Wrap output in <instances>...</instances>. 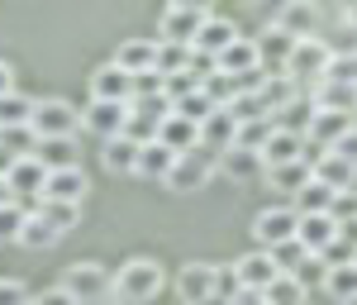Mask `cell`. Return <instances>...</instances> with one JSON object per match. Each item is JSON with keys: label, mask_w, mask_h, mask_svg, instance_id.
<instances>
[{"label": "cell", "mask_w": 357, "mask_h": 305, "mask_svg": "<svg viewBox=\"0 0 357 305\" xmlns=\"http://www.w3.org/2000/svg\"><path fill=\"white\" fill-rule=\"evenodd\" d=\"M162 262L158 258H129L119 272H114V301L119 305H148L158 301L162 291Z\"/></svg>", "instance_id": "6da1fadb"}, {"label": "cell", "mask_w": 357, "mask_h": 305, "mask_svg": "<svg viewBox=\"0 0 357 305\" xmlns=\"http://www.w3.org/2000/svg\"><path fill=\"white\" fill-rule=\"evenodd\" d=\"M62 291H72V301L77 305H105L114 296V277L100 267V262H72L62 281H57Z\"/></svg>", "instance_id": "7a4b0ae2"}, {"label": "cell", "mask_w": 357, "mask_h": 305, "mask_svg": "<svg viewBox=\"0 0 357 305\" xmlns=\"http://www.w3.org/2000/svg\"><path fill=\"white\" fill-rule=\"evenodd\" d=\"M220 158L224 153H210L205 143L191 148V153H181V158L172 163V172H167V186H172V191H200V186H210V177L220 172Z\"/></svg>", "instance_id": "3957f363"}, {"label": "cell", "mask_w": 357, "mask_h": 305, "mask_svg": "<svg viewBox=\"0 0 357 305\" xmlns=\"http://www.w3.org/2000/svg\"><path fill=\"white\" fill-rule=\"evenodd\" d=\"M329 62H333V48L314 34V38H301L296 43V53H291V67H286V77L305 91V82L310 86H319L324 77H329Z\"/></svg>", "instance_id": "277c9868"}, {"label": "cell", "mask_w": 357, "mask_h": 305, "mask_svg": "<svg viewBox=\"0 0 357 305\" xmlns=\"http://www.w3.org/2000/svg\"><path fill=\"white\" fill-rule=\"evenodd\" d=\"M205 20H210V10H205V5L176 0V5H167V10H162L158 38H162V43H181V48H191V43H195V34L205 29Z\"/></svg>", "instance_id": "5b68a950"}, {"label": "cell", "mask_w": 357, "mask_h": 305, "mask_svg": "<svg viewBox=\"0 0 357 305\" xmlns=\"http://www.w3.org/2000/svg\"><path fill=\"white\" fill-rule=\"evenodd\" d=\"M77 124H82V110H77L72 101H62V96H48V101L33 105V124H29V129H33L38 139H72Z\"/></svg>", "instance_id": "8992f818"}, {"label": "cell", "mask_w": 357, "mask_h": 305, "mask_svg": "<svg viewBox=\"0 0 357 305\" xmlns=\"http://www.w3.org/2000/svg\"><path fill=\"white\" fill-rule=\"evenodd\" d=\"M296 229H301L296 205H267V210H257V220H252V239H257V248L272 253V248H281V244H291Z\"/></svg>", "instance_id": "52a82bcc"}, {"label": "cell", "mask_w": 357, "mask_h": 305, "mask_svg": "<svg viewBox=\"0 0 357 305\" xmlns=\"http://www.w3.org/2000/svg\"><path fill=\"white\" fill-rule=\"evenodd\" d=\"M176 296H181V305H210L220 296V267L215 262H186L176 272Z\"/></svg>", "instance_id": "ba28073f"}, {"label": "cell", "mask_w": 357, "mask_h": 305, "mask_svg": "<svg viewBox=\"0 0 357 305\" xmlns=\"http://www.w3.org/2000/svg\"><path fill=\"white\" fill-rule=\"evenodd\" d=\"M91 101H105V105H134V77L114 62H100L91 72Z\"/></svg>", "instance_id": "9c48e42d"}, {"label": "cell", "mask_w": 357, "mask_h": 305, "mask_svg": "<svg viewBox=\"0 0 357 305\" xmlns=\"http://www.w3.org/2000/svg\"><path fill=\"white\" fill-rule=\"evenodd\" d=\"M252 43H257V57H262V77H286L291 53H296V43H301V38H291L286 29L267 24V29H262V38H252Z\"/></svg>", "instance_id": "30bf717a"}, {"label": "cell", "mask_w": 357, "mask_h": 305, "mask_svg": "<svg viewBox=\"0 0 357 305\" xmlns=\"http://www.w3.org/2000/svg\"><path fill=\"white\" fill-rule=\"evenodd\" d=\"M229 272H234V281H238V291H267V286H272V281L281 277V272H276V262H272V253H267V248H252V253H243V258H238V262H234Z\"/></svg>", "instance_id": "8fae6325"}, {"label": "cell", "mask_w": 357, "mask_h": 305, "mask_svg": "<svg viewBox=\"0 0 357 305\" xmlns=\"http://www.w3.org/2000/svg\"><path fill=\"white\" fill-rule=\"evenodd\" d=\"M124 124H129V105H105V101H91L82 110V129L86 134H96V139H119L124 134Z\"/></svg>", "instance_id": "7c38bea8"}, {"label": "cell", "mask_w": 357, "mask_h": 305, "mask_svg": "<svg viewBox=\"0 0 357 305\" xmlns=\"http://www.w3.org/2000/svg\"><path fill=\"white\" fill-rule=\"evenodd\" d=\"M43 181H48V167L38 158H20L10 167V177H5V186H10L15 200H43Z\"/></svg>", "instance_id": "4fadbf2b"}, {"label": "cell", "mask_w": 357, "mask_h": 305, "mask_svg": "<svg viewBox=\"0 0 357 305\" xmlns=\"http://www.w3.org/2000/svg\"><path fill=\"white\" fill-rule=\"evenodd\" d=\"M353 124H357L353 114L314 110V114H310V129H305V143H314V148H324V153H329V148H333V143H338V139H343V134H348Z\"/></svg>", "instance_id": "5bb4252c"}, {"label": "cell", "mask_w": 357, "mask_h": 305, "mask_svg": "<svg viewBox=\"0 0 357 305\" xmlns=\"http://www.w3.org/2000/svg\"><path fill=\"white\" fill-rule=\"evenodd\" d=\"M86 172L82 167H62V172H48L43 181V200H62V205H82L86 200Z\"/></svg>", "instance_id": "9a60e30c"}, {"label": "cell", "mask_w": 357, "mask_h": 305, "mask_svg": "<svg viewBox=\"0 0 357 305\" xmlns=\"http://www.w3.org/2000/svg\"><path fill=\"white\" fill-rule=\"evenodd\" d=\"M114 67H124L129 77H143V72H153V62H158V38H124L110 57Z\"/></svg>", "instance_id": "2e32d148"}, {"label": "cell", "mask_w": 357, "mask_h": 305, "mask_svg": "<svg viewBox=\"0 0 357 305\" xmlns=\"http://www.w3.org/2000/svg\"><path fill=\"white\" fill-rule=\"evenodd\" d=\"M238 38H243V34H238V24H234V20H220V15H210V20H205V29L195 34L191 48H200V53H210V57H224L229 48H234V43H238Z\"/></svg>", "instance_id": "e0dca14e"}, {"label": "cell", "mask_w": 357, "mask_h": 305, "mask_svg": "<svg viewBox=\"0 0 357 305\" xmlns=\"http://www.w3.org/2000/svg\"><path fill=\"white\" fill-rule=\"evenodd\" d=\"M310 172H314V181H324L333 195H343V191L357 186V167H348L338 153H319V158L310 163Z\"/></svg>", "instance_id": "ac0fdd59"}, {"label": "cell", "mask_w": 357, "mask_h": 305, "mask_svg": "<svg viewBox=\"0 0 357 305\" xmlns=\"http://www.w3.org/2000/svg\"><path fill=\"white\" fill-rule=\"evenodd\" d=\"M333 239H338V224H333V215H301V229H296V244H301L305 253H319L329 248Z\"/></svg>", "instance_id": "d6986e66"}, {"label": "cell", "mask_w": 357, "mask_h": 305, "mask_svg": "<svg viewBox=\"0 0 357 305\" xmlns=\"http://www.w3.org/2000/svg\"><path fill=\"white\" fill-rule=\"evenodd\" d=\"M158 143H162V148H172V153L181 158V153L200 148V124H191V119H181V114L172 110L162 119V129H158Z\"/></svg>", "instance_id": "ffe728a7"}, {"label": "cell", "mask_w": 357, "mask_h": 305, "mask_svg": "<svg viewBox=\"0 0 357 305\" xmlns=\"http://www.w3.org/2000/svg\"><path fill=\"white\" fill-rule=\"evenodd\" d=\"M257 158H262V172H267V167L301 163V158H305V139H301V134H291V129H276L272 139H267V148H262Z\"/></svg>", "instance_id": "44dd1931"}, {"label": "cell", "mask_w": 357, "mask_h": 305, "mask_svg": "<svg viewBox=\"0 0 357 305\" xmlns=\"http://www.w3.org/2000/svg\"><path fill=\"white\" fill-rule=\"evenodd\" d=\"M314 110H333V114H357V86H343V82H319L314 96H310Z\"/></svg>", "instance_id": "7402d4cb"}, {"label": "cell", "mask_w": 357, "mask_h": 305, "mask_svg": "<svg viewBox=\"0 0 357 305\" xmlns=\"http://www.w3.org/2000/svg\"><path fill=\"white\" fill-rule=\"evenodd\" d=\"M172 163H176V153H172V148H162V143L153 139V143H143V148H138V167H134V177H148V181H167Z\"/></svg>", "instance_id": "603a6c76"}, {"label": "cell", "mask_w": 357, "mask_h": 305, "mask_svg": "<svg viewBox=\"0 0 357 305\" xmlns=\"http://www.w3.org/2000/svg\"><path fill=\"white\" fill-rule=\"evenodd\" d=\"M234 134H238V124H234L229 110H215L200 124V143H205L210 153H229V148H234Z\"/></svg>", "instance_id": "cb8c5ba5"}, {"label": "cell", "mask_w": 357, "mask_h": 305, "mask_svg": "<svg viewBox=\"0 0 357 305\" xmlns=\"http://www.w3.org/2000/svg\"><path fill=\"white\" fill-rule=\"evenodd\" d=\"M314 20H319V10H314V5H281L272 24L286 29L291 38H314Z\"/></svg>", "instance_id": "d4e9b609"}, {"label": "cell", "mask_w": 357, "mask_h": 305, "mask_svg": "<svg viewBox=\"0 0 357 305\" xmlns=\"http://www.w3.org/2000/svg\"><path fill=\"white\" fill-rule=\"evenodd\" d=\"M100 163H105V172H114V177H134L138 167V143L134 139H110L105 148H100Z\"/></svg>", "instance_id": "484cf974"}, {"label": "cell", "mask_w": 357, "mask_h": 305, "mask_svg": "<svg viewBox=\"0 0 357 305\" xmlns=\"http://www.w3.org/2000/svg\"><path fill=\"white\" fill-rule=\"evenodd\" d=\"M33 158L48 167V172H62V167H82V163H77V143H72V139H38Z\"/></svg>", "instance_id": "4316f807"}, {"label": "cell", "mask_w": 357, "mask_h": 305, "mask_svg": "<svg viewBox=\"0 0 357 305\" xmlns=\"http://www.w3.org/2000/svg\"><path fill=\"white\" fill-rule=\"evenodd\" d=\"M33 105L38 101H29L24 91L0 96V129H24V124H33Z\"/></svg>", "instance_id": "83f0119b"}, {"label": "cell", "mask_w": 357, "mask_h": 305, "mask_svg": "<svg viewBox=\"0 0 357 305\" xmlns=\"http://www.w3.org/2000/svg\"><path fill=\"white\" fill-rule=\"evenodd\" d=\"M324 291H329V301L348 305L357 296V262H338V267H329L324 272Z\"/></svg>", "instance_id": "f1b7e54d"}, {"label": "cell", "mask_w": 357, "mask_h": 305, "mask_svg": "<svg viewBox=\"0 0 357 305\" xmlns=\"http://www.w3.org/2000/svg\"><path fill=\"white\" fill-rule=\"evenodd\" d=\"M272 134H276V119H272V114L248 119V124H238V134H234V148H243V153H262Z\"/></svg>", "instance_id": "f546056e"}, {"label": "cell", "mask_w": 357, "mask_h": 305, "mask_svg": "<svg viewBox=\"0 0 357 305\" xmlns=\"http://www.w3.org/2000/svg\"><path fill=\"white\" fill-rule=\"evenodd\" d=\"M262 177H267V186H276V191H305V181H310V177H314V172H310V163H286V167H267V172H262Z\"/></svg>", "instance_id": "4dcf8cb0"}, {"label": "cell", "mask_w": 357, "mask_h": 305, "mask_svg": "<svg viewBox=\"0 0 357 305\" xmlns=\"http://www.w3.org/2000/svg\"><path fill=\"white\" fill-rule=\"evenodd\" d=\"M33 215H38V220H48L57 234H67V229H77V224H82V205H62V200H33Z\"/></svg>", "instance_id": "1f68e13d"}, {"label": "cell", "mask_w": 357, "mask_h": 305, "mask_svg": "<svg viewBox=\"0 0 357 305\" xmlns=\"http://www.w3.org/2000/svg\"><path fill=\"white\" fill-rule=\"evenodd\" d=\"M333 210V191L324 181H305V191H296V215H329Z\"/></svg>", "instance_id": "d6a6232c"}, {"label": "cell", "mask_w": 357, "mask_h": 305, "mask_svg": "<svg viewBox=\"0 0 357 305\" xmlns=\"http://www.w3.org/2000/svg\"><path fill=\"white\" fill-rule=\"evenodd\" d=\"M33 148H38V134L33 129H0V153L10 158V163H20V158H33Z\"/></svg>", "instance_id": "836d02e7"}, {"label": "cell", "mask_w": 357, "mask_h": 305, "mask_svg": "<svg viewBox=\"0 0 357 305\" xmlns=\"http://www.w3.org/2000/svg\"><path fill=\"white\" fill-rule=\"evenodd\" d=\"M24 224H29V205L24 200H5L0 205V244H20Z\"/></svg>", "instance_id": "e575fe53"}, {"label": "cell", "mask_w": 357, "mask_h": 305, "mask_svg": "<svg viewBox=\"0 0 357 305\" xmlns=\"http://www.w3.org/2000/svg\"><path fill=\"white\" fill-rule=\"evenodd\" d=\"M220 172L234 177V181H248V177L262 172V158H257V153H243V148H229V153L220 158Z\"/></svg>", "instance_id": "d590c367"}, {"label": "cell", "mask_w": 357, "mask_h": 305, "mask_svg": "<svg viewBox=\"0 0 357 305\" xmlns=\"http://www.w3.org/2000/svg\"><path fill=\"white\" fill-rule=\"evenodd\" d=\"M186 67H191V48L158 38V62H153V72H158V77H176V72H186Z\"/></svg>", "instance_id": "8d00e7d4"}, {"label": "cell", "mask_w": 357, "mask_h": 305, "mask_svg": "<svg viewBox=\"0 0 357 305\" xmlns=\"http://www.w3.org/2000/svg\"><path fill=\"white\" fill-rule=\"evenodd\" d=\"M57 239H62V234H57L53 224L48 220H38V215H33V210H29V224H24V234H20V244H24V248H53Z\"/></svg>", "instance_id": "74e56055"}, {"label": "cell", "mask_w": 357, "mask_h": 305, "mask_svg": "<svg viewBox=\"0 0 357 305\" xmlns=\"http://www.w3.org/2000/svg\"><path fill=\"white\" fill-rule=\"evenodd\" d=\"M305 296H310V291H305L296 277H276L272 286L262 291V301H267V305H305Z\"/></svg>", "instance_id": "f35d334b"}, {"label": "cell", "mask_w": 357, "mask_h": 305, "mask_svg": "<svg viewBox=\"0 0 357 305\" xmlns=\"http://www.w3.org/2000/svg\"><path fill=\"white\" fill-rule=\"evenodd\" d=\"M305 258H314V253H305L296 239H291V244H281V248H272V262H276V272H281V277H296V272L305 267Z\"/></svg>", "instance_id": "ab89813d"}, {"label": "cell", "mask_w": 357, "mask_h": 305, "mask_svg": "<svg viewBox=\"0 0 357 305\" xmlns=\"http://www.w3.org/2000/svg\"><path fill=\"white\" fill-rule=\"evenodd\" d=\"M172 110L181 114V119H191V124H205V119H210V114L220 110V105H215V101H210L205 91H195V96H186V101H176Z\"/></svg>", "instance_id": "60d3db41"}, {"label": "cell", "mask_w": 357, "mask_h": 305, "mask_svg": "<svg viewBox=\"0 0 357 305\" xmlns=\"http://www.w3.org/2000/svg\"><path fill=\"white\" fill-rule=\"evenodd\" d=\"M229 114H234V124H248V119H262L267 105H262V96H257V91H238V96H234V105H229Z\"/></svg>", "instance_id": "b9f144b4"}, {"label": "cell", "mask_w": 357, "mask_h": 305, "mask_svg": "<svg viewBox=\"0 0 357 305\" xmlns=\"http://www.w3.org/2000/svg\"><path fill=\"white\" fill-rule=\"evenodd\" d=\"M205 96H210L220 110H229V105H234V96H238V82H234V77H224V72H215V77L205 82Z\"/></svg>", "instance_id": "7bdbcfd3"}, {"label": "cell", "mask_w": 357, "mask_h": 305, "mask_svg": "<svg viewBox=\"0 0 357 305\" xmlns=\"http://www.w3.org/2000/svg\"><path fill=\"white\" fill-rule=\"evenodd\" d=\"M324 82L357 86V53H333V62H329V77H324Z\"/></svg>", "instance_id": "ee69618b"}, {"label": "cell", "mask_w": 357, "mask_h": 305, "mask_svg": "<svg viewBox=\"0 0 357 305\" xmlns=\"http://www.w3.org/2000/svg\"><path fill=\"white\" fill-rule=\"evenodd\" d=\"M0 305H33V296H29V286H24V281L0 277Z\"/></svg>", "instance_id": "f6af8a7d"}, {"label": "cell", "mask_w": 357, "mask_h": 305, "mask_svg": "<svg viewBox=\"0 0 357 305\" xmlns=\"http://www.w3.org/2000/svg\"><path fill=\"white\" fill-rule=\"evenodd\" d=\"M333 224H348V220H357V191H343V195H333Z\"/></svg>", "instance_id": "bcb514c9"}, {"label": "cell", "mask_w": 357, "mask_h": 305, "mask_svg": "<svg viewBox=\"0 0 357 305\" xmlns=\"http://www.w3.org/2000/svg\"><path fill=\"white\" fill-rule=\"evenodd\" d=\"M329 153H338V158H343L348 167H357V124H353V129H348V134H343L338 143H333Z\"/></svg>", "instance_id": "7dc6e473"}, {"label": "cell", "mask_w": 357, "mask_h": 305, "mask_svg": "<svg viewBox=\"0 0 357 305\" xmlns=\"http://www.w3.org/2000/svg\"><path fill=\"white\" fill-rule=\"evenodd\" d=\"M33 305H77L72 301V291H62V286H48V291H38Z\"/></svg>", "instance_id": "c3c4849f"}, {"label": "cell", "mask_w": 357, "mask_h": 305, "mask_svg": "<svg viewBox=\"0 0 357 305\" xmlns=\"http://www.w3.org/2000/svg\"><path fill=\"white\" fill-rule=\"evenodd\" d=\"M229 305H267V301H262V291H234Z\"/></svg>", "instance_id": "681fc988"}, {"label": "cell", "mask_w": 357, "mask_h": 305, "mask_svg": "<svg viewBox=\"0 0 357 305\" xmlns=\"http://www.w3.org/2000/svg\"><path fill=\"white\" fill-rule=\"evenodd\" d=\"M338 239L348 244V248L357 253V220H348V224H338Z\"/></svg>", "instance_id": "f907efd6"}, {"label": "cell", "mask_w": 357, "mask_h": 305, "mask_svg": "<svg viewBox=\"0 0 357 305\" xmlns=\"http://www.w3.org/2000/svg\"><path fill=\"white\" fill-rule=\"evenodd\" d=\"M10 91H15V67L0 62V96H10Z\"/></svg>", "instance_id": "816d5d0a"}, {"label": "cell", "mask_w": 357, "mask_h": 305, "mask_svg": "<svg viewBox=\"0 0 357 305\" xmlns=\"http://www.w3.org/2000/svg\"><path fill=\"white\" fill-rule=\"evenodd\" d=\"M5 200H15V195H10V186H5V177H0V205H5Z\"/></svg>", "instance_id": "f5cc1de1"}, {"label": "cell", "mask_w": 357, "mask_h": 305, "mask_svg": "<svg viewBox=\"0 0 357 305\" xmlns=\"http://www.w3.org/2000/svg\"><path fill=\"white\" fill-rule=\"evenodd\" d=\"M348 305H357V296H353V301H348Z\"/></svg>", "instance_id": "db71d44e"}, {"label": "cell", "mask_w": 357, "mask_h": 305, "mask_svg": "<svg viewBox=\"0 0 357 305\" xmlns=\"http://www.w3.org/2000/svg\"><path fill=\"white\" fill-rule=\"evenodd\" d=\"M353 262H357V258H353Z\"/></svg>", "instance_id": "11a10c76"}, {"label": "cell", "mask_w": 357, "mask_h": 305, "mask_svg": "<svg viewBox=\"0 0 357 305\" xmlns=\"http://www.w3.org/2000/svg\"><path fill=\"white\" fill-rule=\"evenodd\" d=\"M353 119H357V114H353Z\"/></svg>", "instance_id": "9f6ffc18"}]
</instances>
